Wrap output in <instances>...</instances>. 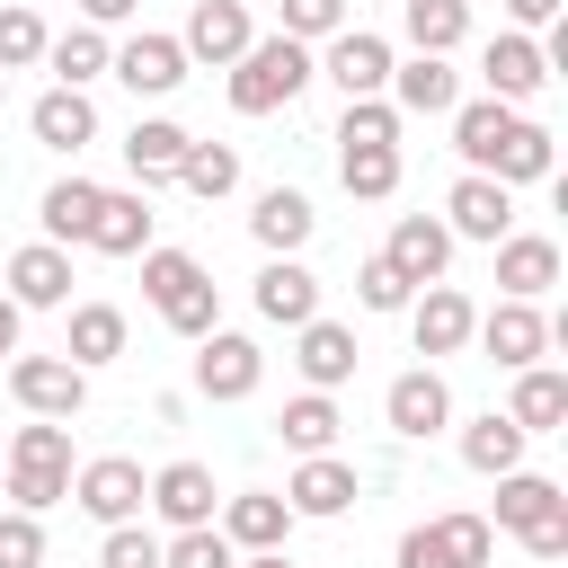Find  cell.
I'll use <instances>...</instances> for the list:
<instances>
[{
    "label": "cell",
    "mask_w": 568,
    "mask_h": 568,
    "mask_svg": "<svg viewBox=\"0 0 568 568\" xmlns=\"http://www.w3.org/2000/svg\"><path fill=\"white\" fill-rule=\"evenodd\" d=\"M98 568H160V541H151L142 524H106V541H98Z\"/></svg>",
    "instance_id": "cell-46"
},
{
    "label": "cell",
    "mask_w": 568,
    "mask_h": 568,
    "mask_svg": "<svg viewBox=\"0 0 568 568\" xmlns=\"http://www.w3.org/2000/svg\"><path fill=\"white\" fill-rule=\"evenodd\" d=\"M470 337H479L506 373H524V364H541V355H550V337H559V328H550L532 302H497L488 320H470Z\"/></svg>",
    "instance_id": "cell-9"
},
{
    "label": "cell",
    "mask_w": 568,
    "mask_h": 568,
    "mask_svg": "<svg viewBox=\"0 0 568 568\" xmlns=\"http://www.w3.org/2000/svg\"><path fill=\"white\" fill-rule=\"evenodd\" d=\"M506 417H515L524 435H559V417H568V373H550V364H524V373H515V399H506Z\"/></svg>",
    "instance_id": "cell-32"
},
{
    "label": "cell",
    "mask_w": 568,
    "mask_h": 568,
    "mask_svg": "<svg viewBox=\"0 0 568 568\" xmlns=\"http://www.w3.org/2000/svg\"><path fill=\"white\" fill-rule=\"evenodd\" d=\"M337 142H399V106H382V98H346Z\"/></svg>",
    "instance_id": "cell-44"
},
{
    "label": "cell",
    "mask_w": 568,
    "mask_h": 568,
    "mask_svg": "<svg viewBox=\"0 0 568 568\" xmlns=\"http://www.w3.org/2000/svg\"><path fill=\"white\" fill-rule=\"evenodd\" d=\"M27 62H44V18H36L27 0H9V9H0V80L27 71Z\"/></svg>",
    "instance_id": "cell-41"
},
{
    "label": "cell",
    "mask_w": 568,
    "mask_h": 568,
    "mask_svg": "<svg viewBox=\"0 0 568 568\" xmlns=\"http://www.w3.org/2000/svg\"><path fill=\"white\" fill-rule=\"evenodd\" d=\"M160 568H240V559H231V541H222L213 524H195V532L160 541Z\"/></svg>",
    "instance_id": "cell-43"
},
{
    "label": "cell",
    "mask_w": 568,
    "mask_h": 568,
    "mask_svg": "<svg viewBox=\"0 0 568 568\" xmlns=\"http://www.w3.org/2000/svg\"><path fill=\"white\" fill-rule=\"evenodd\" d=\"M186 142H195V133H186V124H169V115H142V124L124 133V169L142 178V195L178 178V160H186Z\"/></svg>",
    "instance_id": "cell-24"
},
{
    "label": "cell",
    "mask_w": 568,
    "mask_h": 568,
    "mask_svg": "<svg viewBox=\"0 0 568 568\" xmlns=\"http://www.w3.org/2000/svg\"><path fill=\"white\" fill-rule=\"evenodd\" d=\"M479 71H488V98H497V106H524V98H532V89L550 80V62H541V44H532V36H515V27H506V36H488V53H479Z\"/></svg>",
    "instance_id": "cell-14"
},
{
    "label": "cell",
    "mask_w": 568,
    "mask_h": 568,
    "mask_svg": "<svg viewBox=\"0 0 568 568\" xmlns=\"http://www.w3.org/2000/svg\"><path fill=\"white\" fill-rule=\"evenodd\" d=\"M408 284H444V266H453V231L435 222V213H399L390 222V248H382Z\"/></svg>",
    "instance_id": "cell-16"
},
{
    "label": "cell",
    "mask_w": 568,
    "mask_h": 568,
    "mask_svg": "<svg viewBox=\"0 0 568 568\" xmlns=\"http://www.w3.org/2000/svg\"><path fill=\"white\" fill-rule=\"evenodd\" d=\"M444 213H453V222H444L453 240H488V248H497V240L515 231V195H506L497 178H453Z\"/></svg>",
    "instance_id": "cell-11"
},
{
    "label": "cell",
    "mask_w": 568,
    "mask_h": 568,
    "mask_svg": "<svg viewBox=\"0 0 568 568\" xmlns=\"http://www.w3.org/2000/svg\"><path fill=\"white\" fill-rule=\"evenodd\" d=\"M470 293H453V284H426L417 302H408V337H417V355H462L470 346Z\"/></svg>",
    "instance_id": "cell-12"
},
{
    "label": "cell",
    "mask_w": 568,
    "mask_h": 568,
    "mask_svg": "<svg viewBox=\"0 0 568 568\" xmlns=\"http://www.w3.org/2000/svg\"><path fill=\"white\" fill-rule=\"evenodd\" d=\"M142 293H151V311L178 337H213L222 328V293H213V275L186 248H142Z\"/></svg>",
    "instance_id": "cell-1"
},
{
    "label": "cell",
    "mask_w": 568,
    "mask_h": 568,
    "mask_svg": "<svg viewBox=\"0 0 568 568\" xmlns=\"http://www.w3.org/2000/svg\"><path fill=\"white\" fill-rule=\"evenodd\" d=\"M248 231H257V248H266V257H293V248L320 231V213H311V195L266 186V195H257V213H248Z\"/></svg>",
    "instance_id": "cell-26"
},
{
    "label": "cell",
    "mask_w": 568,
    "mask_h": 568,
    "mask_svg": "<svg viewBox=\"0 0 568 568\" xmlns=\"http://www.w3.org/2000/svg\"><path fill=\"white\" fill-rule=\"evenodd\" d=\"M515 27H559V0H506Z\"/></svg>",
    "instance_id": "cell-50"
},
{
    "label": "cell",
    "mask_w": 568,
    "mask_h": 568,
    "mask_svg": "<svg viewBox=\"0 0 568 568\" xmlns=\"http://www.w3.org/2000/svg\"><path fill=\"white\" fill-rule=\"evenodd\" d=\"M9 390H18L27 417H53V426H71V417L89 408V373L62 364V355H18V364H9Z\"/></svg>",
    "instance_id": "cell-4"
},
{
    "label": "cell",
    "mask_w": 568,
    "mask_h": 568,
    "mask_svg": "<svg viewBox=\"0 0 568 568\" xmlns=\"http://www.w3.org/2000/svg\"><path fill=\"white\" fill-rule=\"evenodd\" d=\"M559 506H568L559 479H541V470H506V479H497V515H488V532H515V541H524V532H532L541 515H559Z\"/></svg>",
    "instance_id": "cell-29"
},
{
    "label": "cell",
    "mask_w": 568,
    "mask_h": 568,
    "mask_svg": "<svg viewBox=\"0 0 568 568\" xmlns=\"http://www.w3.org/2000/svg\"><path fill=\"white\" fill-rule=\"evenodd\" d=\"M337 178H346V195H364V204L399 195V142H337Z\"/></svg>",
    "instance_id": "cell-34"
},
{
    "label": "cell",
    "mask_w": 568,
    "mask_h": 568,
    "mask_svg": "<svg viewBox=\"0 0 568 568\" xmlns=\"http://www.w3.org/2000/svg\"><path fill=\"white\" fill-rule=\"evenodd\" d=\"M257 320H275V328L320 320V275H311L302 257H266V275H257Z\"/></svg>",
    "instance_id": "cell-23"
},
{
    "label": "cell",
    "mask_w": 568,
    "mask_h": 568,
    "mask_svg": "<svg viewBox=\"0 0 568 568\" xmlns=\"http://www.w3.org/2000/svg\"><path fill=\"white\" fill-rule=\"evenodd\" d=\"M89 248L98 257H142L151 248V195H98V222H89Z\"/></svg>",
    "instance_id": "cell-27"
},
{
    "label": "cell",
    "mask_w": 568,
    "mask_h": 568,
    "mask_svg": "<svg viewBox=\"0 0 568 568\" xmlns=\"http://www.w3.org/2000/svg\"><path fill=\"white\" fill-rule=\"evenodd\" d=\"M248 44H257V27H248L240 0H195V18H186V36H178V53H186V62H213V71H231Z\"/></svg>",
    "instance_id": "cell-10"
},
{
    "label": "cell",
    "mask_w": 568,
    "mask_h": 568,
    "mask_svg": "<svg viewBox=\"0 0 568 568\" xmlns=\"http://www.w3.org/2000/svg\"><path fill=\"white\" fill-rule=\"evenodd\" d=\"M98 195H106L98 178H53V186H44V213H36V222H44V240H53V248L89 240V222H98Z\"/></svg>",
    "instance_id": "cell-33"
},
{
    "label": "cell",
    "mask_w": 568,
    "mask_h": 568,
    "mask_svg": "<svg viewBox=\"0 0 568 568\" xmlns=\"http://www.w3.org/2000/svg\"><path fill=\"white\" fill-rule=\"evenodd\" d=\"M311 71H328L346 98H382V89H390V44H382L373 27H337V36H328V53H320Z\"/></svg>",
    "instance_id": "cell-8"
},
{
    "label": "cell",
    "mask_w": 568,
    "mask_h": 568,
    "mask_svg": "<svg viewBox=\"0 0 568 568\" xmlns=\"http://www.w3.org/2000/svg\"><path fill=\"white\" fill-rule=\"evenodd\" d=\"M515 124V106H497V98H470V106H453V151L470 160V178L488 169V151H497V133Z\"/></svg>",
    "instance_id": "cell-36"
},
{
    "label": "cell",
    "mask_w": 568,
    "mask_h": 568,
    "mask_svg": "<svg viewBox=\"0 0 568 568\" xmlns=\"http://www.w3.org/2000/svg\"><path fill=\"white\" fill-rule=\"evenodd\" d=\"M355 302H364V311H408V302H417V284H408V275L373 248V257L355 266Z\"/></svg>",
    "instance_id": "cell-42"
},
{
    "label": "cell",
    "mask_w": 568,
    "mask_h": 568,
    "mask_svg": "<svg viewBox=\"0 0 568 568\" xmlns=\"http://www.w3.org/2000/svg\"><path fill=\"white\" fill-rule=\"evenodd\" d=\"M240 568H293V559H284V550H248Z\"/></svg>",
    "instance_id": "cell-53"
},
{
    "label": "cell",
    "mask_w": 568,
    "mask_h": 568,
    "mask_svg": "<svg viewBox=\"0 0 568 568\" xmlns=\"http://www.w3.org/2000/svg\"><path fill=\"white\" fill-rule=\"evenodd\" d=\"M390 98H399V115H453L462 106V71L444 53H408V62H390Z\"/></svg>",
    "instance_id": "cell-15"
},
{
    "label": "cell",
    "mask_w": 568,
    "mask_h": 568,
    "mask_svg": "<svg viewBox=\"0 0 568 568\" xmlns=\"http://www.w3.org/2000/svg\"><path fill=\"white\" fill-rule=\"evenodd\" d=\"M142 506H160L169 532H195V524H213L222 497H213V470H204V462H169V470L142 488Z\"/></svg>",
    "instance_id": "cell-13"
},
{
    "label": "cell",
    "mask_w": 568,
    "mask_h": 568,
    "mask_svg": "<svg viewBox=\"0 0 568 568\" xmlns=\"http://www.w3.org/2000/svg\"><path fill=\"white\" fill-rule=\"evenodd\" d=\"M9 462H62V470H71V426H53V417L18 426V435H9Z\"/></svg>",
    "instance_id": "cell-45"
},
{
    "label": "cell",
    "mask_w": 568,
    "mask_h": 568,
    "mask_svg": "<svg viewBox=\"0 0 568 568\" xmlns=\"http://www.w3.org/2000/svg\"><path fill=\"white\" fill-rule=\"evenodd\" d=\"M27 124H36L44 151H80V142H98V106H89V89H44Z\"/></svg>",
    "instance_id": "cell-30"
},
{
    "label": "cell",
    "mask_w": 568,
    "mask_h": 568,
    "mask_svg": "<svg viewBox=\"0 0 568 568\" xmlns=\"http://www.w3.org/2000/svg\"><path fill=\"white\" fill-rule=\"evenodd\" d=\"M524 550H532V559H568V506H559V515H541V524L524 532Z\"/></svg>",
    "instance_id": "cell-49"
},
{
    "label": "cell",
    "mask_w": 568,
    "mask_h": 568,
    "mask_svg": "<svg viewBox=\"0 0 568 568\" xmlns=\"http://www.w3.org/2000/svg\"><path fill=\"white\" fill-rule=\"evenodd\" d=\"M479 178H497V186H532V178H550V124L515 115V124L497 133V151H488V169H479Z\"/></svg>",
    "instance_id": "cell-25"
},
{
    "label": "cell",
    "mask_w": 568,
    "mask_h": 568,
    "mask_svg": "<svg viewBox=\"0 0 568 568\" xmlns=\"http://www.w3.org/2000/svg\"><path fill=\"white\" fill-rule=\"evenodd\" d=\"M106 71H115L133 98H169V89L186 80V53H178V36H133L124 53H106Z\"/></svg>",
    "instance_id": "cell-22"
},
{
    "label": "cell",
    "mask_w": 568,
    "mask_h": 568,
    "mask_svg": "<svg viewBox=\"0 0 568 568\" xmlns=\"http://www.w3.org/2000/svg\"><path fill=\"white\" fill-rule=\"evenodd\" d=\"M231 550H284V532H293V506L275 497V488H240L231 506H222V524H213Z\"/></svg>",
    "instance_id": "cell-21"
},
{
    "label": "cell",
    "mask_w": 568,
    "mask_h": 568,
    "mask_svg": "<svg viewBox=\"0 0 568 568\" xmlns=\"http://www.w3.org/2000/svg\"><path fill=\"white\" fill-rule=\"evenodd\" d=\"M382 417H390V435H408V444L444 435V426H453V390H444V373H435V364L399 373V382L382 390Z\"/></svg>",
    "instance_id": "cell-7"
},
{
    "label": "cell",
    "mask_w": 568,
    "mask_h": 568,
    "mask_svg": "<svg viewBox=\"0 0 568 568\" xmlns=\"http://www.w3.org/2000/svg\"><path fill=\"white\" fill-rule=\"evenodd\" d=\"M497 284H506V302H541V293L559 284V240L506 231V240H497Z\"/></svg>",
    "instance_id": "cell-17"
},
{
    "label": "cell",
    "mask_w": 568,
    "mask_h": 568,
    "mask_svg": "<svg viewBox=\"0 0 568 568\" xmlns=\"http://www.w3.org/2000/svg\"><path fill=\"white\" fill-rule=\"evenodd\" d=\"M178 186H186V195H204V204H222V195L240 186V151H231V142H186Z\"/></svg>",
    "instance_id": "cell-37"
},
{
    "label": "cell",
    "mask_w": 568,
    "mask_h": 568,
    "mask_svg": "<svg viewBox=\"0 0 568 568\" xmlns=\"http://www.w3.org/2000/svg\"><path fill=\"white\" fill-rule=\"evenodd\" d=\"M115 355H124V311H115V302H80V311H71V337H62V364L98 373V364H115Z\"/></svg>",
    "instance_id": "cell-31"
},
{
    "label": "cell",
    "mask_w": 568,
    "mask_h": 568,
    "mask_svg": "<svg viewBox=\"0 0 568 568\" xmlns=\"http://www.w3.org/2000/svg\"><path fill=\"white\" fill-rule=\"evenodd\" d=\"M18 328H27V311H18L9 293H0V355H18Z\"/></svg>",
    "instance_id": "cell-52"
},
{
    "label": "cell",
    "mask_w": 568,
    "mask_h": 568,
    "mask_svg": "<svg viewBox=\"0 0 568 568\" xmlns=\"http://www.w3.org/2000/svg\"><path fill=\"white\" fill-rule=\"evenodd\" d=\"M488 550H497L488 515H435L399 532V568H488Z\"/></svg>",
    "instance_id": "cell-3"
},
{
    "label": "cell",
    "mask_w": 568,
    "mask_h": 568,
    "mask_svg": "<svg viewBox=\"0 0 568 568\" xmlns=\"http://www.w3.org/2000/svg\"><path fill=\"white\" fill-rule=\"evenodd\" d=\"M524 444H532V435H524L506 408H488V417H470V426H462V462H470L479 479H506V470H524Z\"/></svg>",
    "instance_id": "cell-28"
},
{
    "label": "cell",
    "mask_w": 568,
    "mask_h": 568,
    "mask_svg": "<svg viewBox=\"0 0 568 568\" xmlns=\"http://www.w3.org/2000/svg\"><path fill=\"white\" fill-rule=\"evenodd\" d=\"M133 9H142V0H80V18H89V27H115V18H133Z\"/></svg>",
    "instance_id": "cell-51"
},
{
    "label": "cell",
    "mask_w": 568,
    "mask_h": 568,
    "mask_svg": "<svg viewBox=\"0 0 568 568\" xmlns=\"http://www.w3.org/2000/svg\"><path fill=\"white\" fill-rule=\"evenodd\" d=\"M0 568H44V524L36 515H0Z\"/></svg>",
    "instance_id": "cell-48"
},
{
    "label": "cell",
    "mask_w": 568,
    "mask_h": 568,
    "mask_svg": "<svg viewBox=\"0 0 568 568\" xmlns=\"http://www.w3.org/2000/svg\"><path fill=\"white\" fill-rule=\"evenodd\" d=\"M44 62L62 71L53 89H89V80L106 71V36H98V27H71V36H44Z\"/></svg>",
    "instance_id": "cell-39"
},
{
    "label": "cell",
    "mask_w": 568,
    "mask_h": 568,
    "mask_svg": "<svg viewBox=\"0 0 568 568\" xmlns=\"http://www.w3.org/2000/svg\"><path fill=\"white\" fill-rule=\"evenodd\" d=\"M275 435H284L302 462H311V453H337V399H328V390H302V399H284Z\"/></svg>",
    "instance_id": "cell-35"
},
{
    "label": "cell",
    "mask_w": 568,
    "mask_h": 568,
    "mask_svg": "<svg viewBox=\"0 0 568 568\" xmlns=\"http://www.w3.org/2000/svg\"><path fill=\"white\" fill-rule=\"evenodd\" d=\"M355 328H337V320H302L293 328V364H302V382L311 390H337V382H355Z\"/></svg>",
    "instance_id": "cell-19"
},
{
    "label": "cell",
    "mask_w": 568,
    "mask_h": 568,
    "mask_svg": "<svg viewBox=\"0 0 568 568\" xmlns=\"http://www.w3.org/2000/svg\"><path fill=\"white\" fill-rule=\"evenodd\" d=\"M71 497V470L62 462H9V506L18 515H44V506H62Z\"/></svg>",
    "instance_id": "cell-40"
},
{
    "label": "cell",
    "mask_w": 568,
    "mask_h": 568,
    "mask_svg": "<svg viewBox=\"0 0 568 568\" xmlns=\"http://www.w3.org/2000/svg\"><path fill=\"white\" fill-rule=\"evenodd\" d=\"M311 80H320V71H311V44L257 36V44L231 62V106H240V115H275V106H293Z\"/></svg>",
    "instance_id": "cell-2"
},
{
    "label": "cell",
    "mask_w": 568,
    "mask_h": 568,
    "mask_svg": "<svg viewBox=\"0 0 568 568\" xmlns=\"http://www.w3.org/2000/svg\"><path fill=\"white\" fill-rule=\"evenodd\" d=\"M0 89H9V80H0Z\"/></svg>",
    "instance_id": "cell-54"
},
{
    "label": "cell",
    "mask_w": 568,
    "mask_h": 568,
    "mask_svg": "<svg viewBox=\"0 0 568 568\" xmlns=\"http://www.w3.org/2000/svg\"><path fill=\"white\" fill-rule=\"evenodd\" d=\"M337 27H346V0H284V27L275 36L311 44V36H337Z\"/></svg>",
    "instance_id": "cell-47"
},
{
    "label": "cell",
    "mask_w": 568,
    "mask_h": 568,
    "mask_svg": "<svg viewBox=\"0 0 568 568\" xmlns=\"http://www.w3.org/2000/svg\"><path fill=\"white\" fill-rule=\"evenodd\" d=\"M142 462H124V453H98V462H80L71 470V506L80 515H98V524H133L142 515Z\"/></svg>",
    "instance_id": "cell-5"
},
{
    "label": "cell",
    "mask_w": 568,
    "mask_h": 568,
    "mask_svg": "<svg viewBox=\"0 0 568 568\" xmlns=\"http://www.w3.org/2000/svg\"><path fill=\"white\" fill-rule=\"evenodd\" d=\"M399 18H408V44L417 53H453L470 36V0H408Z\"/></svg>",
    "instance_id": "cell-38"
},
{
    "label": "cell",
    "mask_w": 568,
    "mask_h": 568,
    "mask_svg": "<svg viewBox=\"0 0 568 568\" xmlns=\"http://www.w3.org/2000/svg\"><path fill=\"white\" fill-rule=\"evenodd\" d=\"M266 382V355H257V337H240V328H213V337H195V390L204 399H248Z\"/></svg>",
    "instance_id": "cell-6"
},
{
    "label": "cell",
    "mask_w": 568,
    "mask_h": 568,
    "mask_svg": "<svg viewBox=\"0 0 568 568\" xmlns=\"http://www.w3.org/2000/svg\"><path fill=\"white\" fill-rule=\"evenodd\" d=\"M0 275H9V302H18V311H62V302H71V257H62L53 240L18 248Z\"/></svg>",
    "instance_id": "cell-18"
},
{
    "label": "cell",
    "mask_w": 568,
    "mask_h": 568,
    "mask_svg": "<svg viewBox=\"0 0 568 568\" xmlns=\"http://www.w3.org/2000/svg\"><path fill=\"white\" fill-rule=\"evenodd\" d=\"M284 506L293 515H346L355 506V462H337V453H311V462H293V479H284Z\"/></svg>",
    "instance_id": "cell-20"
}]
</instances>
